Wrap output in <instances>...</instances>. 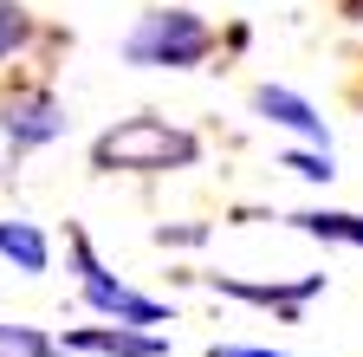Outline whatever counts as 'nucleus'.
I'll use <instances>...</instances> for the list:
<instances>
[{"instance_id": "f257e3e1", "label": "nucleus", "mask_w": 363, "mask_h": 357, "mask_svg": "<svg viewBox=\"0 0 363 357\" xmlns=\"http://www.w3.org/2000/svg\"><path fill=\"white\" fill-rule=\"evenodd\" d=\"M201 143L169 117H123L91 143V169H136V175H162V169H189Z\"/></svg>"}, {"instance_id": "f03ea898", "label": "nucleus", "mask_w": 363, "mask_h": 357, "mask_svg": "<svg viewBox=\"0 0 363 357\" xmlns=\"http://www.w3.org/2000/svg\"><path fill=\"white\" fill-rule=\"evenodd\" d=\"M208 53H214V26L201 13H189V7H156V13L136 20L130 39H123L130 65H169V72H189Z\"/></svg>"}, {"instance_id": "7ed1b4c3", "label": "nucleus", "mask_w": 363, "mask_h": 357, "mask_svg": "<svg viewBox=\"0 0 363 357\" xmlns=\"http://www.w3.org/2000/svg\"><path fill=\"white\" fill-rule=\"evenodd\" d=\"M72 266H78V292H84V305L98 312V319H117V325H169V305L162 299H143L136 286H123L111 266L91 253L84 234H72Z\"/></svg>"}, {"instance_id": "20e7f679", "label": "nucleus", "mask_w": 363, "mask_h": 357, "mask_svg": "<svg viewBox=\"0 0 363 357\" xmlns=\"http://www.w3.org/2000/svg\"><path fill=\"white\" fill-rule=\"evenodd\" d=\"M65 104L52 98V92H13L7 98V111H0V137L13 143V156L20 150H45V143H59L65 137Z\"/></svg>"}, {"instance_id": "39448f33", "label": "nucleus", "mask_w": 363, "mask_h": 357, "mask_svg": "<svg viewBox=\"0 0 363 357\" xmlns=\"http://www.w3.org/2000/svg\"><path fill=\"white\" fill-rule=\"evenodd\" d=\"M59 344H72V351H84V357H162L169 344L156 338V331H136V325H78V331H65Z\"/></svg>"}, {"instance_id": "423d86ee", "label": "nucleus", "mask_w": 363, "mask_h": 357, "mask_svg": "<svg viewBox=\"0 0 363 357\" xmlns=\"http://www.w3.org/2000/svg\"><path fill=\"white\" fill-rule=\"evenodd\" d=\"M253 111H259L266 123L292 130V137H305V143H325V150H331V130H325V117L311 111V98L286 92V84H259V92H253Z\"/></svg>"}, {"instance_id": "0eeeda50", "label": "nucleus", "mask_w": 363, "mask_h": 357, "mask_svg": "<svg viewBox=\"0 0 363 357\" xmlns=\"http://www.w3.org/2000/svg\"><path fill=\"white\" fill-rule=\"evenodd\" d=\"M208 286L214 292H227V299H247V305H272V312H292L311 299V292H325V273H311V280H298V286H253V280H227V273H208Z\"/></svg>"}, {"instance_id": "6e6552de", "label": "nucleus", "mask_w": 363, "mask_h": 357, "mask_svg": "<svg viewBox=\"0 0 363 357\" xmlns=\"http://www.w3.org/2000/svg\"><path fill=\"white\" fill-rule=\"evenodd\" d=\"M292 228H298V234H311V241L363 247V214H344V208H305V214H292Z\"/></svg>"}, {"instance_id": "1a4fd4ad", "label": "nucleus", "mask_w": 363, "mask_h": 357, "mask_svg": "<svg viewBox=\"0 0 363 357\" xmlns=\"http://www.w3.org/2000/svg\"><path fill=\"white\" fill-rule=\"evenodd\" d=\"M0 253H7L20 273H45V260H52V247H45V234L33 221H0Z\"/></svg>"}, {"instance_id": "9d476101", "label": "nucleus", "mask_w": 363, "mask_h": 357, "mask_svg": "<svg viewBox=\"0 0 363 357\" xmlns=\"http://www.w3.org/2000/svg\"><path fill=\"white\" fill-rule=\"evenodd\" d=\"M0 357H84V351L59 344L52 331H39V325H0Z\"/></svg>"}, {"instance_id": "9b49d317", "label": "nucleus", "mask_w": 363, "mask_h": 357, "mask_svg": "<svg viewBox=\"0 0 363 357\" xmlns=\"http://www.w3.org/2000/svg\"><path fill=\"white\" fill-rule=\"evenodd\" d=\"M26 39H33V13L20 7V0H0V59L20 53Z\"/></svg>"}, {"instance_id": "f8f14e48", "label": "nucleus", "mask_w": 363, "mask_h": 357, "mask_svg": "<svg viewBox=\"0 0 363 357\" xmlns=\"http://www.w3.org/2000/svg\"><path fill=\"white\" fill-rule=\"evenodd\" d=\"M286 169H298L305 182H331V175H337V163H331V150H325V143H318V150H292V156H286Z\"/></svg>"}, {"instance_id": "ddd939ff", "label": "nucleus", "mask_w": 363, "mask_h": 357, "mask_svg": "<svg viewBox=\"0 0 363 357\" xmlns=\"http://www.w3.org/2000/svg\"><path fill=\"white\" fill-rule=\"evenodd\" d=\"M208 357H292V351H266V344H214Z\"/></svg>"}]
</instances>
